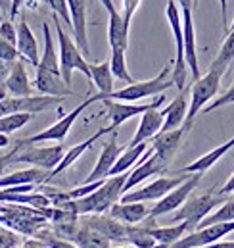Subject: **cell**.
I'll return each instance as SVG.
<instances>
[{"label":"cell","instance_id":"obj_1","mask_svg":"<svg viewBox=\"0 0 234 248\" xmlns=\"http://www.w3.org/2000/svg\"><path fill=\"white\" fill-rule=\"evenodd\" d=\"M127 177H129V173H121V175H116V177H110L92 194L77 198V200L61 202L59 208L67 210L69 214H75V216H90V214L110 212V208L114 204H117L121 200V196L125 194L123 188H125V183H127Z\"/></svg>","mask_w":234,"mask_h":248},{"label":"cell","instance_id":"obj_2","mask_svg":"<svg viewBox=\"0 0 234 248\" xmlns=\"http://www.w3.org/2000/svg\"><path fill=\"white\" fill-rule=\"evenodd\" d=\"M171 65H165L154 79H148V81H134L131 85H127L125 89H119L114 91L110 94L112 100H121V102H136V100H142V98H148V96H156V94H161L165 93L167 89L175 87L173 79H171Z\"/></svg>","mask_w":234,"mask_h":248},{"label":"cell","instance_id":"obj_3","mask_svg":"<svg viewBox=\"0 0 234 248\" xmlns=\"http://www.w3.org/2000/svg\"><path fill=\"white\" fill-rule=\"evenodd\" d=\"M227 202V196L221 192H205V194H198V196H190L180 210H176V214L171 217V223L175 221H186L188 223V231H194V227H198L213 208H219L221 204Z\"/></svg>","mask_w":234,"mask_h":248},{"label":"cell","instance_id":"obj_4","mask_svg":"<svg viewBox=\"0 0 234 248\" xmlns=\"http://www.w3.org/2000/svg\"><path fill=\"white\" fill-rule=\"evenodd\" d=\"M56 35H58V45H59V75L63 79L65 85L71 87V75L75 69H79L81 73H85L90 79V63H87L85 56L81 54V50L77 48L75 41L61 29V23L56 17Z\"/></svg>","mask_w":234,"mask_h":248},{"label":"cell","instance_id":"obj_5","mask_svg":"<svg viewBox=\"0 0 234 248\" xmlns=\"http://www.w3.org/2000/svg\"><path fill=\"white\" fill-rule=\"evenodd\" d=\"M223 75H225L223 71L209 67V71H207L205 75H202L198 81H194V85H192V89H190V106H188V114H186V120H184V125H182L186 131H190L194 118H196V116L205 108V104L217 94Z\"/></svg>","mask_w":234,"mask_h":248},{"label":"cell","instance_id":"obj_6","mask_svg":"<svg viewBox=\"0 0 234 248\" xmlns=\"http://www.w3.org/2000/svg\"><path fill=\"white\" fill-rule=\"evenodd\" d=\"M98 100H104V96L98 93V94H94V96H90V98H87V100H83L75 110H71L69 114H65L61 120H58L54 125H50L48 129H44V131H41V133H37V135H33V137H27V139H21V140H17L23 148L25 146H31V144H37V142H44V140H54V142H61L65 137H67V133H69V129H71V125L75 124V120L83 114V110H87L90 104H94V102H98Z\"/></svg>","mask_w":234,"mask_h":248},{"label":"cell","instance_id":"obj_7","mask_svg":"<svg viewBox=\"0 0 234 248\" xmlns=\"http://www.w3.org/2000/svg\"><path fill=\"white\" fill-rule=\"evenodd\" d=\"M167 19H169V25H171V31H173V37H175V45H176V58L175 65H173V71H171V79L175 83V87H178L180 91L184 89V83H186V60H184V39H182V19H180V12H178V6H176L175 0H167Z\"/></svg>","mask_w":234,"mask_h":248},{"label":"cell","instance_id":"obj_8","mask_svg":"<svg viewBox=\"0 0 234 248\" xmlns=\"http://www.w3.org/2000/svg\"><path fill=\"white\" fill-rule=\"evenodd\" d=\"M19 144V142H17ZM21 146V144H19ZM23 148V146H21ZM63 158V146L56 144V146H44V148H37V146H31V148H25V150H19L12 164H29L33 168H39V170H44V171H52Z\"/></svg>","mask_w":234,"mask_h":248},{"label":"cell","instance_id":"obj_9","mask_svg":"<svg viewBox=\"0 0 234 248\" xmlns=\"http://www.w3.org/2000/svg\"><path fill=\"white\" fill-rule=\"evenodd\" d=\"M61 98L56 96H8L4 100H0V118L4 116H12V114H37V112H44L48 110L52 104H56Z\"/></svg>","mask_w":234,"mask_h":248},{"label":"cell","instance_id":"obj_10","mask_svg":"<svg viewBox=\"0 0 234 248\" xmlns=\"http://www.w3.org/2000/svg\"><path fill=\"white\" fill-rule=\"evenodd\" d=\"M190 177V175H188ZM188 177H160L146 186H140L136 190H131L121 196V202H150V200H161L165 194H169L173 188L182 185Z\"/></svg>","mask_w":234,"mask_h":248},{"label":"cell","instance_id":"obj_11","mask_svg":"<svg viewBox=\"0 0 234 248\" xmlns=\"http://www.w3.org/2000/svg\"><path fill=\"white\" fill-rule=\"evenodd\" d=\"M234 231V221H227V223H215L204 229H196L190 235L178 239L173 247L169 248H202L213 243H219L223 237H227L229 233Z\"/></svg>","mask_w":234,"mask_h":248},{"label":"cell","instance_id":"obj_12","mask_svg":"<svg viewBox=\"0 0 234 248\" xmlns=\"http://www.w3.org/2000/svg\"><path fill=\"white\" fill-rule=\"evenodd\" d=\"M200 179H202V173H190V177L182 185L173 188L169 194H165L161 200H158V204L154 208H150V217H158V216H163V214L178 210L190 198V194L194 192V188L200 183Z\"/></svg>","mask_w":234,"mask_h":248},{"label":"cell","instance_id":"obj_13","mask_svg":"<svg viewBox=\"0 0 234 248\" xmlns=\"http://www.w3.org/2000/svg\"><path fill=\"white\" fill-rule=\"evenodd\" d=\"M163 100H165V96H156V100H152L150 104H129V102H117L112 98H106L102 102L106 104L108 116L112 120V127L117 129L119 125H123L127 120H131L134 116H142L148 110H158L163 104Z\"/></svg>","mask_w":234,"mask_h":248},{"label":"cell","instance_id":"obj_14","mask_svg":"<svg viewBox=\"0 0 234 248\" xmlns=\"http://www.w3.org/2000/svg\"><path fill=\"white\" fill-rule=\"evenodd\" d=\"M140 160H142L140 166H136V168L132 170V173H129V177H127V183H125V188H123L125 194L131 192L134 186H138L142 181H146L148 177L158 175V173H163V171L167 170V166H169V164H165V162L154 152V148H148L146 154H144Z\"/></svg>","mask_w":234,"mask_h":248},{"label":"cell","instance_id":"obj_15","mask_svg":"<svg viewBox=\"0 0 234 248\" xmlns=\"http://www.w3.org/2000/svg\"><path fill=\"white\" fill-rule=\"evenodd\" d=\"M83 223L88 225L90 229L98 231L100 235H104L110 243H125L129 241V225H123L121 221L114 219L110 214H90L83 217Z\"/></svg>","mask_w":234,"mask_h":248},{"label":"cell","instance_id":"obj_16","mask_svg":"<svg viewBox=\"0 0 234 248\" xmlns=\"http://www.w3.org/2000/svg\"><path fill=\"white\" fill-rule=\"evenodd\" d=\"M67 10L71 16L75 45L83 56H88L90 46H88V35H87V0H67Z\"/></svg>","mask_w":234,"mask_h":248},{"label":"cell","instance_id":"obj_17","mask_svg":"<svg viewBox=\"0 0 234 248\" xmlns=\"http://www.w3.org/2000/svg\"><path fill=\"white\" fill-rule=\"evenodd\" d=\"M121 152H123V148L119 146L117 133H112V139H110V140L104 144V148H102V152H100V158H98L96 166L92 168V171H90V175L87 177V181H85V183H96V181H104V179L110 175L112 168L116 166L117 158L121 156Z\"/></svg>","mask_w":234,"mask_h":248},{"label":"cell","instance_id":"obj_18","mask_svg":"<svg viewBox=\"0 0 234 248\" xmlns=\"http://www.w3.org/2000/svg\"><path fill=\"white\" fill-rule=\"evenodd\" d=\"M180 19H182V39H184V60L194 75V81H198L202 75H200L198 54H196V31H194L192 10H180Z\"/></svg>","mask_w":234,"mask_h":248},{"label":"cell","instance_id":"obj_19","mask_svg":"<svg viewBox=\"0 0 234 248\" xmlns=\"http://www.w3.org/2000/svg\"><path fill=\"white\" fill-rule=\"evenodd\" d=\"M108 133H116V127H102V129H98L92 137H88L87 140H83V142H79V144H75V146H71L65 154H63V158H61V162H59L58 166L48 173V181L52 179V177H56V175H59V173H63L67 168H71L81 156H83V152H87L88 148H92V144L98 140V139H102L104 135H108Z\"/></svg>","mask_w":234,"mask_h":248},{"label":"cell","instance_id":"obj_20","mask_svg":"<svg viewBox=\"0 0 234 248\" xmlns=\"http://www.w3.org/2000/svg\"><path fill=\"white\" fill-rule=\"evenodd\" d=\"M4 89L8 91V96H15V98H21V96H33L31 94V81L27 77V69L23 65V60H15L12 62L10 67V73L6 77V81L2 83Z\"/></svg>","mask_w":234,"mask_h":248},{"label":"cell","instance_id":"obj_21","mask_svg":"<svg viewBox=\"0 0 234 248\" xmlns=\"http://www.w3.org/2000/svg\"><path fill=\"white\" fill-rule=\"evenodd\" d=\"M35 89L44 94V96H56V98H63L71 94V87L63 83L61 75L50 73L43 67H37V77H35Z\"/></svg>","mask_w":234,"mask_h":248},{"label":"cell","instance_id":"obj_22","mask_svg":"<svg viewBox=\"0 0 234 248\" xmlns=\"http://www.w3.org/2000/svg\"><path fill=\"white\" fill-rule=\"evenodd\" d=\"M161 125H163V112H160V110H148L146 114L140 116L138 129H136L134 137L129 140L127 146H138L142 142L152 140L161 131Z\"/></svg>","mask_w":234,"mask_h":248},{"label":"cell","instance_id":"obj_23","mask_svg":"<svg viewBox=\"0 0 234 248\" xmlns=\"http://www.w3.org/2000/svg\"><path fill=\"white\" fill-rule=\"evenodd\" d=\"M186 133H188V131H186L184 127L175 129V131H169V133H158V135L152 139V148H154V152H156L165 164H169V162L173 160V156L176 154V150H178V146H180V142H182V139H184Z\"/></svg>","mask_w":234,"mask_h":248},{"label":"cell","instance_id":"obj_24","mask_svg":"<svg viewBox=\"0 0 234 248\" xmlns=\"http://www.w3.org/2000/svg\"><path fill=\"white\" fill-rule=\"evenodd\" d=\"M110 216L123 225H138L150 216V208L144 202H117L110 208Z\"/></svg>","mask_w":234,"mask_h":248},{"label":"cell","instance_id":"obj_25","mask_svg":"<svg viewBox=\"0 0 234 248\" xmlns=\"http://www.w3.org/2000/svg\"><path fill=\"white\" fill-rule=\"evenodd\" d=\"M15 29H17V45H15V48L19 52V58L27 60V62H31L33 65L39 67V62H41L39 60V43H37V39H35V35L31 31L29 23L21 17Z\"/></svg>","mask_w":234,"mask_h":248},{"label":"cell","instance_id":"obj_26","mask_svg":"<svg viewBox=\"0 0 234 248\" xmlns=\"http://www.w3.org/2000/svg\"><path fill=\"white\" fill-rule=\"evenodd\" d=\"M163 112V125H161V131L160 133H169V131H175L180 129L184 125L186 120V114H188V100H186V93H180L175 100L161 110Z\"/></svg>","mask_w":234,"mask_h":248},{"label":"cell","instance_id":"obj_27","mask_svg":"<svg viewBox=\"0 0 234 248\" xmlns=\"http://www.w3.org/2000/svg\"><path fill=\"white\" fill-rule=\"evenodd\" d=\"M46 181H48V171L39 170V168H27V170H19V171L2 175L0 177V188L37 185V183H46Z\"/></svg>","mask_w":234,"mask_h":248},{"label":"cell","instance_id":"obj_28","mask_svg":"<svg viewBox=\"0 0 234 248\" xmlns=\"http://www.w3.org/2000/svg\"><path fill=\"white\" fill-rule=\"evenodd\" d=\"M129 25L123 17V14L114 12L110 14V25H108V39L112 50H127L129 46Z\"/></svg>","mask_w":234,"mask_h":248},{"label":"cell","instance_id":"obj_29","mask_svg":"<svg viewBox=\"0 0 234 248\" xmlns=\"http://www.w3.org/2000/svg\"><path fill=\"white\" fill-rule=\"evenodd\" d=\"M234 146V137L231 140H227L225 144H221V146H217V148H213L211 152H207V154H204L202 158H198L196 162H192V164H188L186 168H182L180 170V173H205L211 166H215L231 148Z\"/></svg>","mask_w":234,"mask_h":248},{"label":"cell","instance_id":"obj_30","mask_svg":"<svg viewBox=\"0 0 234 248\" xmlns=\"http://www.w3.org/2000/svg\"><path fill=\"white\" fill-rule=\"evenodd\" d=\"M186 231H188L186 221H182L180 225H169V227H148V233L158 243V248L173 247L178 239H182Z\"/></svg>","mask_w":234,"mask_h":248},{"label":"cell","instance_id":"obj_31","mask_svg":"<svg viewBox=\"0 0 234 248\" xmlns=\"http://www.w3.org/2000/svg\"><path fill=\"white\" fill-rule=\"evenodd\" d=\"M90 81L96 85V89L104 96V100L110 98V94L114 93V75L110 69V62L90 63Z\"/></svg>","mask_w":234,"mask_h":248},{"label":"cell","instance_id":"obj_32","mask_svg":"<svg viewBox=\"0 0 234 248\" xmlns=\"http://www.w3.org/2000/svg\"><path fill=\"white\" fill-rule=\"evenodd\" d=\"M71 241L77 248H110V245H112L104 235H100L98 231L90 229L85 223L79 229H75Z\"/></svg>","mask_w":234,"mask_h":248},{"label":"cell","instance_id":"obj_33","mask_svg":"<svg viewBox=\"0 0 234 248\" xmlns=\"http://www.w3.org/2000/svg\"><path fill=\"white\" fill-rule=\"evenodd\" d=\"M146 150H148V142H142L138 146H127L121 152V156L117 158L116 166L112 168V171H110L108 177H116V175H121V173H127V170H131L146 154Z\"/></svg>","mask_w":234,"mask_h":248},{"label":"cell","instance_id":"obj_34","mask_svg":"<svg viewBox=\"0 0 234 248\" xmlns=\"http://www.w3.org/2000/svg\"><path fill=\"white\" fill-rule=\"evenodd\" d=\"M43 33H44V52L39 62V67L59 75V56H56V46H54V39L48 23H43Z\"/></svg>","mask_w":234,"mask_h":248},{"label":"cell","instance_id":"obj_35","mask_svg":"<svg viewBox=\"0 0 234 248\" xmlns=\"http://www.w3.org/2000/svg\"><path fill=\"white\" fill-rule=\"evenodd\" d=\"M234 60V29L229 31V35H227V39H225V43H223V46H221V50H219V54H217V58L213 60L211 63V69H219V71H227V67L233 63Z\"/></svg>","mask_w":234,"mask_h":248},{"label":"cell","instance_id":"obj_36","mask_svg":"<svg viewBox=\"0 0 234 248\" xmlns=\"http://www.w3.org/2000/svg\"><path fill=\"white\" fill-rule=\"evenodd\" d=\"M227 221H234V200H227L225 204H221L215 214L207 216L198 225V229H204V227H209V225H215V223H227Z\"/></svg>","mask_w":234,"mask_h":248},{"label":"cell","instance_id":"obj_37","mask_svg":"<svg viewBox=\"0 0 234 248\" xmlns=\"http://www.w3.org/2000/svg\"><path fill=\"white\" fill-rule=\"evenodd\" d=\"M110 69H112V75L116 79H121L125 83H134V79L129 75V69H127V62H125V50H112V60H110Z\"/></svg>","mask_w":234,"mask_h":248},{"label":"cell","instance_id":"obj_38","mask_svg":"<svg viewBox=\"0 0 234 248\" xmlns=\"http://www.w3.org/2000/svg\"><path fill=\"white\" fill-rule=\"evenodd\" d=\"M31 114H12V116H4L0 118V135H10L17 129H21L23 125L31 122Z\"/></svg>","mask_w":234,"mask_h":248},{"label":"cell","instance_id":"obj_39","mask_svg":"<svg viewBox=\"0 0 234 248\" xmlns=\"http://www.w3.org/2000/svg\"><path fill=\"white\" fill-rule=\"evenodd\" d=\"M21 241L23 239L15 231L8 227H0V248H17L21 245Z\"/></svg>","mask_w":234,"mask_h":248},{"label":"cell","instance_id":"obj_40","mask_svg":"<svg viewBox=\"0 0 234 248\" xmlns=\"http://www.w3.org/2000/svg\"><path fill=\"white\" fill-rule=\"evenodd\" d=\"M0 39L6 41V43H10L12 46L17 45V29H15L14 21H10V19L0 21Z\"/></svg>","mask_w":234,"mask_h":248},{"label":"cell","instance_id":"obj_41","mask_svg":"<svg viewBox=\"0 0 234 248\" xmlns=\"http://www.w3.org/2000/svg\"><path fill=\"white\" fill-rule=\"evenodd\" d=\"M234 102V85L223 94V96H219L217 100H213L209 106H205L204 108V114H209V112H213V110H217V108H223V106H227V104H233Z\"/></svg>","mask_w":234,"mask_h":248},{"label":"cell","instance_id":"obj_42","mask_svg":"<svg viewBox=\"0 0 234 248\" xmlns=\"http://www.w3.org/2000/svg\"><path fill=\"white\" fill-rule=\"evenodd\" d=\"M43 245H46L48 248H77L73 243H69V241H63V239H59V237H54V235H41V239H39Z\"/></svg>","mask_w":234,"mask_h":248},{"label":"cell","instance_id":"obj_43","mask_svg":"<svg viewBox=\"0 0 234 248\" xmlns=\"http://www.w3.org/2000/svg\"><path fill=\"white\" fill-rule=\"evenodd\" d=\"M138 4H140V0H123V17L127 23H131L134 12L138 10Z\"/></svg>","mask_w":234,"mask_h":248},{"label":"cell","instance_id":"obj_44","mask_svg":"<svg viewBox=\"0 0 234 248\" xmlns=\"http://www.w3.org/2000/svg\"><path fill=\"white\" fill-rule=\"evenodd\" d=\"M19 150H21V146H19V144H15V146H14V148H12V150H10L6 156H2V158H0V177L4 175V170H6V166H8V164H12L14 156H15Z\"/></svg>","mask_w":234,"mask_h":248},{"label":"cell","instance_id":"obj_45","mask_svg":"<svg viewBox=\"0 0 234 248\" xmlns=\"http://www.w3.org/2000/svg\"><path fill=\"white\" fill-rule=\"evenodd\" d=\"M221 4V19H223V27L229 31V17H227V10H229V0H219Z\"/></svg>","mask_w":234,"mask_h":248},{"label":"cell","instance_id":"obj_46","mask_svg":"<svg viewBox=\"0 0 234 248\" xmlns=\"http://www.w3.org/2000/svg\"><path fill=\"white\" fill-rule=\"evenodd\" d=\"M23 2H25V0H12V12H10V21H12V19H14L15 16H17L19 8L23 6Z\"/></svg>","mask_w":234,"mask_h":248},{"label":"cell","instance_id":"obj_47","mask_svg":"<svg viewBox=\"0 0 234 248\" xmlns=\"http://www.w3.org/2000/svg\"><path fill=\"white\" fill-rule=\"evenodd\" d=\"M219 192H221V194H225V196H227V194H231V192H234V173L231 175V179L227 181V185L223 186Z\"/></svg>","mask_w":234,"mask_h":248},{"label":"cell","instance_id":"obj_48","mask_svg":"<svg viewBox=\"0 0 234 248\" xmlns=\"http://www.w3.org/2000/svg\"><path fill=\"white\" fill-rule=\"evenodd\" d=\"M10 12H12V0H0V14L10 16Z\"/></svg>","mask_w":234,"mask_h":248},{"label":"cell","instance_id":"obj_49","mask_svg":"<svg viewBox=\"0 0 234 248\" xmlns=\"http://www.w3.org/2000/svg\"><path fill=\"white\" fill-rule=\"evenodd\" d=\"M180 10H192L194 12V0H175Z\"/></svg>","mask_w":234,"mask_h":248},{"label":"cell","instance_id":"obj_50","mask_svg":"<svg viewBox=\"0 0 234 248\" xmlns=\"http://www.w3.org/2000/svg\"><path fill=\"white\" fill-rule=\"evenodd\" d=\"M21 248H48L46 245H43L41 241H25Z\"/></svg>","mask_w":234,"mask_h":248},{"label":"cell","instance_id":"obj_51","mask_svg":"<svg viewBox=\"0 0 234 248\" xmlns=\"http://www.w3.org/2000/svg\"><path fill=\"white\" fill-rule=\"evenodd\" d=\"M100 2H102V6L108 10V14H114V12H116V6H114L112 0H100Z\"/></svg>","mask_w":234,"mask_h":248},{"label":"cell","instance_id":"obj_52","mask_svg":"<svg viewBox=\"0 0 234 248\" xmlns=\"http://www.w3.org/2000/svg\"><path fill=\"white\" fill-rule=\"evenodd\" d=\"M10 144V139H8V135H0V148H6Z\"/></svg>","mask_w":234,"mask_h":248},{"label":"cell","instance_id":"obj_53","mask_svg":"<svg viewBox=\"0 0 234 248\" xmlns=\"http://www.w3.org/2000/svg\"><path fill=\"white\" fill-rule=\"evenodd\" d=\"M198 2H200V0H194V10H196V6H198Z\"/></svg>","mask_w":234,"mask_h":248},{"label":"cell","instance_id":"obj_54","mask_svg":"<svg viewBox=\"0 0 234 248\" xmlns=\"http://www.w3.org/2000/svg\"><path fill=\"white\" fill-rule=\"evenodd\" d=\"M231 29H234V21H233V27H231ZM231 29H229V31H231Z\"/></svg>","mask_w":234,"mask_h":248},{"label":"cell","instance_id":"obj_55","mask_svg":"<svg viewBox=\"0 0 234 248\" xmlns=\"http://www.w3.org/2000/svg\"><path fill=\"white\" fill-rule=\"evenodd\" d=\"M44 2H46V4H48V0H44Z\"/></svg>","mask_w":234,"mask_h":248},{"label":"cell","instance_id":"obj_56","mask_svg":"<svg viewBox=\"0 0 234 248\" xmlns=\"http://www.w3.org/2000/svg\"><path fill=\"white\" fill-rule=\"evenodd\" d=\"M0 19H2V14H0Z\"/></svg>","mask_w":234,"mask_h":248}]
</instances>
